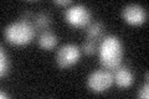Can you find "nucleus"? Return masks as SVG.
I'll return each mask as SVG.
<instances>
[{
  "label": "nucleus",
  "instance_id": "2",
  "mask_svg": "<svg viewBox=\"0 0 149 99\" xmlns=\"http://www.w3.org/2000/svg\"><path fill=\"white\" fill-rule=\"evenodd\" d=\"M36 30L30 21L20 20L10 24L4 29V36L5 40L11 45L24 46L34 40Z\"/></svg>",
  "mask_w": 149,
  "mask_h": 99
},
{
  "label": "nucleus",
  "instance_id": "13",
  "mask_svg": "<svg viewBox=\"0 0 149 99\" xmlns=\"http://www.w3.org/2000/svg\"><path fill=\"white\" fill-rule=\"evenodd\" d=\"M138 97H139V98H144V99H148V98H149V87H148V84L143 86L141 89H139Z\"/></svg>",
  "mask_w": 149,
  "mask_h": 99
},
{
  "label": "nucleus",
  "instance_id": "7",
  "mask_svg": "<svg viewBox=\"0 0 149 99\" xmlns=\"http://www.w3.org/2000/svg\"><path fill=\"white\" fill-rule=\"evenodd\" d=\"M113 82L119 88H129L134 82V76L129 68L119 66L113 74Z\"/></svg>",
  "mask_w": 149,
  "mask_h": 99
},
{
  "label": "nucleus",
  "instance_id": "6",
  "mask_svg": "<svg viewBox=\"0 0 149 99\" xmlns=\"http://www.w3.org/2000/svg\"><path fill=\"white\" fill-rule=\"evenodd\" d=\"M122 16L125 20V22H128L129 25H142L147 21V11L146 9L142 8L138 4H129L127 5L123 11H122Z\"/></svg>",
  "mask_w": 149,
  "mask_h": 99
},
{
  "label": "nucleus",
  "instance_id": "12",
  "mask_svg": "<svg viewBox=\"0 0 149 99\" xmlns=\"http://www.w3.org/2000/svg\"><path fill=\"white\" fill-rule=\"evenodd\" d=\"M8 72H9V58L6 56L5 50L1 47L0 48V76L1 77L6 76Z\"/></svg>",
  "mask_w": 149,
  "mask_h": 99
},
{
  "label": "nucleus",
  "instance_id": "14",
  "mask_svg": "<svg viewBox=\"0 0 149 99\" xmlns=\"http://www.w3.org/2000/svg\"><path fill=\"white\" fill-rule=\"evenodd\" d=\"M56 5H58V6H67V5H70V4H71V1H70V0H55L54 1Z\"/></svg>",
  "mask_w": 149,
  "mask_h": 99
},
{
  "label": "nucleus",
  "instance_id": "9",
  "mask_svg": "<svg viewBox=\"0 0 149 99\" xmlns=\"http://www.w3.org/2000/svg\"><path fill=\"white\" fill-rule=\"evenodd\" d=\"M87 39L90 40H95V41H100L103 36V32H104V25L100 21H95L90 24L87 26Z\"/></svg>",
  "mask_w": 149,
  "mask_h": 99
},
{
  "label": "nucleus",
  "instance_id": "3",
  "mask_svg": "<svg viewBox=\"0 0 149 99\" xmlns=\"http://www.w3.org/2000/svg\"><path fill=\"white\" fill-rule=\"evenodd\" d=\"M65 20L73 27H85L91 24V12L90 10L81 4L72 5L65 11Z\"/></svg>",
  "mask_w": 149,
  "mask_h": 99
},
{
  "label": "nucleus",
  "instance_id": "8",
  "mask_svg": "<svg viewBox=\"0 0 149 99\" xmlns=\"http://www.w3.org/2000/svg\"><path fill=\"white\" fill-rule=\"evenodd\" d=\"M37 42H39V46L41 47V48L52 50L54 47L57 45V36H56L54 32H51V31L47 30V31L41 32Z\"/></svg>",
  "mask_w": 149,
  "mask_h": 99
},
{
  "label": "nucleus",
  "instance_id": "11",
  "mask_svg": "<svg viewBox=\"0 0 149 99\" xmlns=\"http://www.w3.org/2000/svg\"><path fill=\"white\" fill-rule=\"evenodd\" d=\"M100 48V44L98 41H95V40H90L87 39L85 42H83V46H82V50L83 52H85L86 55L91 56V55H95L97 51H98Z\"/></svg>",
  "mask_w": 149,
  "mask_h": 99
},
{
  "label": "nucleus",
  "instance_id": "4",
  "mask_svg": "<svg viewBox=\"0 0 149 99\" xmlns=\"http://www.w3.org/2000/svg\"><path fill=\"white\" fill-rule=\"evenodd\" d=\"M112 84H113V74L106 69L95 71L87 78V87L95 93L106 92Z\"/></svg>",
  "mask_w": 149,
  "mask_h": 99
},
{
  "label": "nucleus",
  "instance_id": "15",
  "mask_svg": "<svg viewBox=\"0 0 149 99\" xmlns=\"http://www.w3.org/2000/svg\"><path fill=\"white\" fill-rule=\"evenodd\" d=\"M0 98H9V96L4 91H1V92H0Z\"/></svg>",
  "mask_w": 149,
  "mask_h": 99
},
{
  "label": "nucleus",
  "instance_id": "1",
  "mask_svg": "<svg viewBox=\"0 0 149 99\" xmlns=\"http://www.w3.org/2000/svg\"><path fill=\"white\" fill-rule=\"evenodd\" d=\"M100 61L106 69H117L123 58V45L117 36H106L100 44Z\"/></svg>",
  "mask_w": 149,
  "mask_h": 99
},
{
  "label": "nucleus",
  "instance_id": "5",
  "mask_svg": "<svg viewBox=\"0 0 149 99\" xmlns=\"http://www.w3.org/2000/svg\"><path fill=\"white\" fill-rule=\"evenodd\" d=\"M81 58L80 48L73 44H66L57 51L56 55V63L60 68L66 69L76 64Z\"/></svg>",
  "mask_w": 149,
  "mask_h": 99
},
{
  "label": "nucleus",
  "instance_id": "10",
  "mask_svg": "<svg viewBox=\"0 0 149 99\" xmlns=\"http://www.w3.org/2000/svg\"><path fill=\"white\" fill-rule=\"evenodd\" d=\"M34 27L36 31H47V29L51 25V17L47 12H39L34 16Z\"/></svg>",
  "mask_w": 149,
  "mask_h": 99
}]
</instances>
